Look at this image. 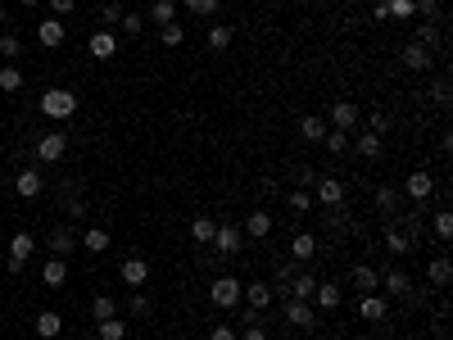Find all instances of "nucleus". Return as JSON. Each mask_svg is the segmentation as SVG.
<instances>
[{"label":"nucleus","mask_w":453,"mask_h":340,"mask_svg":"<svg viewBox=\"0 0 453 340\" xmlns=\"http://www.w3.org/2000/svg\"><path fill=\"white\" fill-rule=\"evenodd\" d=\"M95 331H100V340H127V322L122 318H100Z\"/></svg>","instance_id":"c85d7f7f"},{"label":"nucleus","mask_w":453,"mask_h":340,"mask_svg":"<svg viewBox=\"0 0 453 340\" xmlns=\"http://www.w3.org/2000/svg\"><path fill=\"white\" fill-rule=\"evenodd\" d=\"M412 41L417 46H426V51H431V46H439V28L431 18H422V28H417V36H412Z\"/></svg>","instance_id":"4c0bfd02"},{"label":"nucleus","mask_w":453,"mask_h":340,"mask_svg":"<svg viewBox=\"0 0 453 340\" xmlns=\"http://www.w3.org/2000/svg\"><path fill=\"white\" fill-rule=\"evenodd\" d=\"M118 277H122V282H127L132 290H141L145 282H150V263H145V259H122Z\"/></svg>","instance_id":"6e6552de"},{"label":"nucleus","mask_w":453,"mask_h":340,"mask_svg":"<svg viewBox=\"0 0 453 340\" xmlns=\"http://www.w3.org/2000/svg\"><path fill=\"white\" fill-rule=\"evenodd\" d=\"M403 68H412V73H426V68H431V51H426V46H417V41H408V46H403Z\"/></svg>","instance_id":"dca6fc26"},{"label":"nucleus","mask_w":453,"mask_h":340,"mask_svg":"<svg viewBox=\"0 0 453 340\" xmlns=\"http://www.w3.org/2000/svg\"><path fill=\"white\" fill-rule=\"evenodd\" d=\"M87 51L95 55V59H114L118 55V36L109 32V28H100V32H91V41H87Z\"/></svg>","instance_id":"9d476101"},{"label":"nucleus","mask_w":453,"mask_h":340,"mask_svg":"<svg viewBox=\"0 0 453 340\" xmlns=\"http://www.w3.org/2000/svg\"><path fill=\"white\" fill-rule=\"evenodd\" d=\"M68 150V137L64 132H41V141H36V159L41 164H59Z\"/></svg>","instance_id":"20e7f679"},{"label":"nucleus","mask_w":453,"mask_h":340,"mask_svg":"<svg viewBox=\"0 0 453 340\" xmlns=\"http://www.w3.org/2000/svg\"><path fill=\"white\" fill-rule=\"evenodd\" d=\"M290 254H295L299 263H309V259H317V236H313V232H299L295 240H290Z\"/></svg>","instance_id":"393cba45"},{"label":"nucleus","mask_w":453,"mask_h":340,"mask_svg":"<svg viewBox=\"0 0 453 340\" xmlns=\"http://www.w3.org/2000/svg\"><path fill=\"white\" fill-rule=\"evenodd\" d=\"M385 9H390V18H412V0H385Z\"/></svg>","instance_id":"c03bdc74"},{"label":"nucleus","mask_w":453,"mask_h":340,"mask_svg":"<svg viewBox=\"0 0 453 340\" xmlns=\"http://www.w3.org/2000/svg\"><path fill=\"white\" fill-rule=\"evenodd\" d=\"M385 313H390V299H381V295H363L358 318H367V322H385Z\"/></svg>","instance_id":"6ab92c4d"},{"label":"nucleus","mask_w":453,"mask_h":340,"mask_svg":"<svg viewBox=\"0 0 453 340\" xmlns=\"http://www.w3.org/2000/svg\"><path fill=\"white\" fill-rule=\"evenodd\" d=\"M0 28H5V9H0Z\"/></svg>","instance_id":"bf43d9fd"},{"label":"nucleus","mask_w":453,"mask_h":340,"mask_svg":"<svg viewBox=\"0 0 453 340\" xmlns=\"http://www.w3.org/2000/svg\"><path fill=\"white\" fill-rule=\"evenodd\" d=\"M209 46H213V51H227V46H231V28L213 23V28H209Z\"/></svg>","instance_id":"79ce46f5"},{"label":"nucleus","mask_w":453,"mask_h":340,"mask_svg":"<svg viewBox=\"0 0 453 340\" xmlns=\"http://www.w3.org/2000/svg\"><path fill=\"white\" fill-rule=\"evenodd\" d=\"M118 23H122V5H118V0H109V5L100 9V28H118Z\"/></svg>","instance_id":"ea45409f"},{"label":"nucleus","mask_w":453,"mask_h":340,"mask_svg":"<svg viewBox=\"0 0 453 340\" xmlns=\"http://www.w3.org/2000/svg\"><path fill=\"white\" fill-rule=\"evenodd\" d=\"M240 240H245V236H240V227H236V223H223V227L213 232V240H209V245H213L218 254H223V259H231V254L240 250Z\"/></svg>","instance_id":"423d86ee"},{"label":"nucleus","mask_w":453,"mask_h":340,"mask_svg":"<svg viewBox=\"0 0 453 340\" xmlns=\"http://www.w3.org/2000/svg\"><path fill=\"white\" fill-rule=\"evenodd\" d=\"M0 55H5V59H18V55H23V41L5 32V36H0Z\"/></svg>","instance_id":"a18cd8bd"},{"label":"nucleus","mask_w":453,"mask_h":340,"mask_svg":"<svg viewBox=\"0 0 453 340\" xmlns=\"http://www.w3.org/2000/svg\"><path fill=\"white\" fill-rule=\"evenodd\" d=\"M286 322L299 326V331H313V326H317V309L309 304V299H290V304H286Z\"/></svg>","instance_id":"39448f33"},{"label":"nucleus","mask_w":453,"mask_h":340,"mask_svg":"<svg viewBox=\"0 0 453 340\" xmlns=\"http://www.w3.org/2000/svg\"><path fill=\"white\" fill-rule=\"evenodd\" d=\"M91 318H95V322H100V318H118L114 295H95V299H91Z\"/></svg>","instance_id":"72a5a7b5"},{"label":"nucleus","mask_w":453,"mask_h":340,"mask_svg":"<svg viewBox=\"0 0 453 340\" xmlns=\"http://www.w3.org/2000/svg\"><path fill=\"white\" fill-rule=\"evenodd\" d=\"M353 286L363 290V295H376V286H381V272L376 268H367V263H353V277H349Z\"/></svg>","instance_id":"f3484780"},{"label":"nucleus","mask_w":453,"mask_h":340,"mask_svg":"<svg viewBox=\"0 0 453 340\" xmlns=\"http://www.w3.org/2000/svg\"><path fill=\"white\" fill-rule=\"evenodd\" d=\"M313 299H317V309H322V313H331V309H340V299H345V295H340L336 282H317Z\"/></svg>","instance_id":"a211bd4d"},{"label":"nucleus","mask_w":453,"mask_h":340,"mask_svg":"<svg viewBox=\"0 0 453 340\" xmlns=\"http://www.w3.org/2000/svg\"><path fill=\"white\" fill-rule=\"evenodd\" d=\"M36 250V240L28 236V232H14L9 236V259H18V263H28V254Z\"/></svg>","instance_id":"bb28decb"},{"label":"nucleus","mask_w":453,"mask_h":340,"mask_svg":"<svg viewBox=\"0 0 453 340\" xmlns=\"http://www.w3.org/2000/svg\"><path fill=\"white\" fill-rule=\"evenodd\" d=\"M150 18L159 23V28H168V23H177V5H173V0H154V5H150Z\"/></svg>","instance_id":"2f4dec72"},{"label":"nucleus","mask_w":453,"mask_h":340,"mask_svg":"<svg viewBox=\"0 0 453 340\" xmlns=\"http://www.w3.org/2000/svg\"><path fill=\"white\" fill-rule=\"evenodd\" d=\"M78 245H82V250H91V254H105V250H109V232H105V227H91V232L82 236Z\"/></svg>","instance_id":"7c9ffc66"},{"label":"nucleus","mask_w":453,"mask_h":340,"mask_svg":"<svg viewBox=\"0 0 453 340\" xmlns=\"http://www.w3.org/2000/svg\"><path fill=\"white\" fill-rule=\"evenodd\" d=\"M299 132H304V141H313V145H317V141L326 137V123H322L317 114H304V118H299Z\"/></svg>","instance_id":"c756f323"},{"label":"nucleus","mask_w":453,"mask_h":340,"mask_svg":"<svg viewBox=\"0 0 453 340\" xmlns=\"http://www.w3.org/2000/svg\"><path fill=\"white\" fill-rule=\"evenodd\" d=\"M159 41H164L168 51H173V46L186 41V28H181V23H168V28H159Z\"/></svg>","instance_id":"58836bf2"},{"label":"nucleus","mask_w":453,"mask_h":340,"mask_svg":"<svg viewBox=\"0 0 453 340\" xmlns=\"http://www.w3.org/2000/svg\"><path fill=\"white\" fill-rule=\"evenodd\" d=\"M240 295L250 299V309H259V313L272 304V286L267 282H240Z\"/></svg>","instance_id":"ddd939ff"},{"label":"nucleus","mask_w":453,"mask_h":340,"mask_svg":"<svg viewBox=\"0 0 453 340\" xmlns=\"http://www.w3.org/2000/svg\"><path fill=\"white\" fill-rule=\"evenodd\" d=\"M267 232H272V213H267V209H254L250 218H245V232H240V236H250V240H263Z\"/></svg>","instance_id":"2eb2a0df"},{"label":"nucleus","mask_w":453,"mask_h":340,"mask_svg":"<svg viewBox=\"0 0 453 340\" xmlns=\"http://www.w3.org/2000/svg\"><path fill=\"white\" fill-rule=\"evenodd\" d=\"M68 218H87V204H82V200H68Z\"/></svg>","instance_id":"4d7b16f0"},{"label":"nucleus","mask_w":453,"mask_h":340,"mask_svg":"<svg viewBox=\"0 0 453 340\" xmlns=\"http://www.w3.org/2000/svg\"><path fill=\"white\" fill-rule=\"evenodd\" d=\"M353 150H358L363 159H376V154H381V137H372V132H363V137L353 141Z\"/></svg>","instance_id":"c9c22d12"},{"label":"nucleus","mask_w":453,"mask_h":340,"mask_svg":"<svg viewBox=\"0 0 453 340\" xmlns=\"http://www.w3.org/2000/svg\"><path fill=\"white\" fill-rule=\"evenodd\" d=\"M381 286H385L390 299H403V295L412 290V277L403 272V268H385V272H381Z\"/></svg>","instance_id":"0eeeda50"},{"label":"nucleus","mask_w":453,"mask_h":340,"mask_svg":"<svg viewBox=\"0 0 453 340\" xmlns=\"http://www.w3.org/2000/svg\"><path fill=\"white\" fill-rule=\"evenodd\" d=\"M181 5H186L191 14H200V18H213L218 14V0H181Z\"/></svg>","instance_id":"a19ab883"},{"label":"nucleus","mask_w":453,"mask_h":340,"mask_svg":"<svg viewBox=\"0 0 453 340\" xmlns=\"http://www.w3.org/2000/svg\"><path fill=\"white\" fill-rule=\"evenodd\" d=\"M367 123H372V137H385V132H390V118L381 114V109H376V114L367 118Z\"/></svg>","instance_id":"3c124183"},{"label":"nucleus","mask_w":453,"mask_h":340,"mask_svg":"<svg viewBox=\"0 0 453 340\" xmlns=\"http://www.w3.org/2000/svg\"><path fill=\"white\" fill-rule=\"evenodd\" d=\"M322 145H326V150H331V154H345V150H349V132H336V127H326Z\"/></svg>","instance_id":"e433bc0d"},{"label":"nucleus","mask_w":453,"mask_h":340,"mask_svg":"<svg viewBox=\"0 0 453 340\" xmlns=\"http://www.w3.org/2000/svg\"><path fill=\"white\" fill-rule=\"evenodd\" d=\"M41 114H46V118H59V123H64V118L78 114V95L64 91V87H50V91L41 95Z\"/></svg>","instance_id":"f257e3e1"},{"label":"nucleus","mask_w":453,"mask_h":340,"mask_svg":"<svg viewBox=\"0 0 453 340\" xmlns=\"http://www.w3.org/2000/svg\"><path fill=\"white\" fill-rule=\"evenodd\" d=\"M209 340H236V331H231V326H213Z\"/></svg>","instance_id":"6e6d98bb"},{"label":"nucleus","mask_w":453,"mask_h":340,"mask_svg":"<svg viewBox=\"0 0 453 340\" xmlns=\"http://www.w3.org/2000/svg\"><path fill=\"white\" fill-rule=\"evenodd\" d=\"M431 191H435V181H431V173H408V200H431Z\"/></svg>","instance_id":"5701e85b"},{"label":"nucleus","mask_w":453,"mask_h":340,"mask_svg":"<svg viewBox=\"0 0 453 340\" xmlns=\"http://www.w3.org/2000/svg\"><path fill=\"white\" fill-rule=\"evenodd\" d=\"M449 277H453V263L444 259V254L426 263V282H431V286H449Z\"/></svg>","instance_id":"a878e982"},{"label":"nucleus","mask_w":453,"mask_h":340,"mask_svg":"<svg viewBox=\"0 0 453 340\" xmlns=\"http://www.w3.org/2000/svg\"><path fill=\"white\" fill-rule=\"evenodd\" d=\"M154 304H150V295H141V290H132V318H150Z\"/></svg>","instance_id":"37998d69"},{"label":"nucleus","mask_w":453,"mask_h":340,"mask_svg":"<svg viewBox=\"0 0 453 340\" xmlns=\"http://www.w3.org/2000/svg\"><path fill=\"white\" fill-rule=\"evenodd\" d=\"M435 236H439V240L453 236V213H435Z\"/></svg>","instance_id":"09e8293b"},{"label":"nucleus","mask_w":453,"mask_h":340,"mask_svg":"<svg viewBox=\"0 0 453 340\" xmlns=\"http://www.w3.org/2000/svg\"><path fill=\"white\" fill-rule=\"evenodd\" d=\"M209 299H213V309H236L240 304V282L236 277H218V282H209Z\"/></svg>","instance_id":"f03ea898"},{"label":"nucleus","mask_w":453,"mask_h":340,"mask_svg":"<svg viewBox=\"0 0 453 340\" xmlns=\"http://www.w3.org/2000/svg\"><path fill=\"white\" fill-rule=\"evenodd\" d=\"M353 123H358V105H353V100H336L331 105V127L336 132H353Z\"/></svg>","instance_id":"f8f14e48"},{"label":"nucleus","mask_w":453,"mask_h":340,"mask_svg":"<svg viewBox=\"0 0 453 340\" xmlns=\"http://www.w3.org/2000/svg\"><path fill=\"white\" fill-rule=\"evenodd\" d=\"M313 200L322 204V209H340V204H345V181H340V177H317Z\"/></svg>","instance_id":"7ed1b4c3"},{"label":"nucleus","mask_w":453,"mask_h":340,"mask_svg":"<svg viewBox=\"0 0 453 340\" xmlns=\"http://www.w3.org/2000/svg\"><path fill=\"white\" fill-rule=\"evenodd\" d=\"M41 282L50 286V290H59V286L68 282V259H50V263L41 268Z\"/></svg>","instance_id":"b1692460"},{"label":"nucleus","mask_w":453,"mask_h":340,"mask_svg":"<svg viewBox=\"0 0 453 340\" xmlns=\"http://www.w3.org/2000/svg\"><path fill=\"white\" fill-rule=\"evenodd\" d=\"M18 87H23V68L5 64V68H0V91H5V95H14Z\"/></svg>","instance_id":"f704fd0d"},{"label":"nucleus","mask_w":453,"mask_h":340,"mask_svg":"<svg viewBox=\"0 0 453 340\" xmlns=\"http://www.w3.org/2000/svg\"><path fill=\"white\" fill-rule=\"evenodd\" d=\"M358 340H367V336H358Z\"/></svg>","instance_id":"052dcab7"},{"label":"nucleus","mask_w":453,"mask_h":340,"mask_svg":"<svg viewBox=\"0 0 453 340\" xmlns=\"http://www.w3.org/2000/svg\"><path fill=\"white\" fill-rule=\"evenodd\" d=\"M385 250H390V254H408V250H412V240L403 236L395 223H390V227H385Z\"/></svg>","instance_id":"473e14b6"},{"label":"nucleus","mask_w":453,"mask_h":340,"mask_svg":"<svg viewBox=\"0 0 453 340\" xmlns=\"http://www.w3.org/2000/svg\"><path fill=\"white\" fill-rule=\"evenodd\" d=\"M118 28H122V32H132V36H137V32L145 28V18H141V14H122V23H118Z\"/></svg>","instance_id":"603ef678"},{"label":"nucleus","mask_w":453,"mask_h":340,"mask_svg":"<svg viewBox=\"0 0 453 340\" xmlns=\"http://www.w3.org/2000/svg\"><path fill=\"white\" fill-rule=\"evenodd\" d=\"M213 232H218V223H213L209 213H200V218L191 223V236H195V245H209V240H213Z\"/></svg>","instance_id":"cd10ccee"},{"label":"nucleus","mask_w":453,"mask_h":340,"mask_svg":"<svg viewBox=\"0 0 453 340\" xmlns=\"http://www.w3.org/2000/svg\"><path fill=\"white\" fill-rule=\"evenodd\" d=\"M36 41H41V46H50V51H55V46H64V18H41V23H36Z\"/></svg>","instance_id":"9b49d317"},{"label":"nucleus","mask_w":453,"mask_h":340,"mask_svg":"<svg viewBox=\"0 0 453 340\" xmlns=\"http://www.w3.org/2000/svg\"><path fill=\"white\" fill-rule=\"evenodd\" d=\"M73 250H78V232H73V227H55L50 232V254L55 259H68Z\"/></svg>","instance_id":"4468645a"},{"label":"nucleus","mask_w":453,"mask_h":340,"mask_svg":"<svg viewBox=\"0 0 453 340\" xmlns=\"http://www.w3.org/2000/svg\"><path fill=\"white\" fill-rule=\"evenodd\" d=\"M399 204H403V200H399V191H395V186H376V209H381L390 223H395V213H403Z\"/></svg>","instance_id":"4be33fe9"},{"label":"nucleus","mask_w":453,"mask_h":340,"mask_svg":"<svg viewBox=\"0 0 453 340\" xmlns=\"http://www.w3.org/2000/svg\"><path fill=\"white\" fill-rule=\"evenodd\" d=\"M236 340H267V336H263V326L254 322V326H245V336H236Z\"/></svg>","instance_id":"5fc2aeb1"},{"label":"nucleus","mask_w":453,"mask_h":340,"mask_svg":"<svg viewBox=\"0 0 453 340\" xmlns=\"http://www.w3.org/2000/svg\"><path fill=\"white\" fill-rule=\"evenodd\" d=\"M286 204H290L295 213H309V209H313V196H309V191H290V200H286Z\"/></svg>","instance_id":"49530a36"},{"label":"nucleus","mask_w":453,"mask_h":340,"mask_svg":"<svg viewBox=\"0 0 453 340\" xmlns=\"http://www.w3.org/2000/svg\"><path fill=\"white\" fill-rule=\"evenodd\" d=\"M18 5H23V9H36V5H41V0H18Z\"/></svg>","instance_id":"13d9d810"},{"label":"nucleus","mask_w":453,"mask_h":340,"mask_svg":"<svg viewBox=\"0 0 453 340\" xmlns=\"http://www.w3.org/2000/svg\"><path fill=\"white\" fill-rule=\"evenodd\" d=\"M313 290H317V277L313 272H295V282L286 286V295L290 299H309V304H313Z\"/></svg>","instance_id":"aec40b11"},{"label":"nucleus","mask_w":453,"mask_h":340,"mask_svg":"<svg viewBox=\"0 0 453 340\" xmlns=\"http://www.w3.org/2000/svg\"><path fill=\"white\" fill-rule=\"evenodd\" d=\"M59 331H64V318H59L55 309H46V313H36V336L41 340H55Z\"/></svg>","instance_id":"412c9836"},{"label":"nucleus","mask_w":453,"mask_h":340,"mask_svg":"<svg viewBox=\"0 0 453 340\" xmlns=\"http://www.w3.org/2000/svg\"><path fill=\"white\" fill-rule=\"evenodd\" d=\"M73 5H78V0H50V14L64 18V14H73Z\"/></svg>","instance_id":"864d4df0"},{"label":"nucleus","mask_w":453,"mask_h":340,"mask_svg":"<svg viewBox=\"0 0 453 340\" xmlns=\"http://www.w3.org/2000/svg\"><path fill=\"white\" fill-rule=\"evenodd\" d=\"M295 181H299V191H313L317 186V168H295Z\"/></svg>","instance_id":"de8ad7c7"},{"label":"nucleus","mask_w":453,"mask_h":340,"mask_svg":"<svg viewBox=\"0 0 453 340\" xmlns=\"http://www.w3.org/2000/svg\"><path fill=\"white\" fill-rule=\"evenodd\" d=\"M14 191H18L23 200H36V196H41V191H46V177L36 173V168H23V173L14 177Z\"/></svg>","instance_id":"1a4fd4ad"},{"label":"nucleus","mask_w":453,"mask_h":340,"mask_svg":"<svg viewBox=\"0 0 453 340\" xmlns=\"http://www.w3.org/2000/svg\"><path fill=\"white\" fill-rule=\"evenodd\" d=\"M295 272H299V259H295V263H281V268H277V282H281V290H286L290 282H295Z\"/></svg>","instance_id":"8fccbe9b"}]
</instances>
